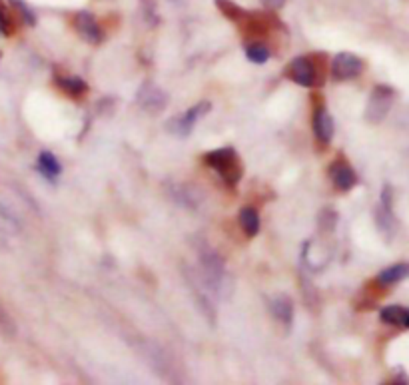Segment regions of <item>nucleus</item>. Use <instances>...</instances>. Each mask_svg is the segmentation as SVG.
<instances>
[{"label": "nucleus", "instance_id": "1", "mask_svg": "<svg viewBox=\"0 0 409 385\" xmlns=\"http://www.w3.org/2000/svg\"><path fill=\"white\" fill-rule=\"evenodd\" d=\"M206 164L214 168L228 186L238 184L240 178H242V172H244L238 154L232 150V148H220V150L208 152L206 154Z\"/></svg>", "mask_w": 409, "mask_h": 385}, {"label": "nucleus", "instance_id": "2", "mask_svg": "<svg viewBox=\"0 0 409 385\" xmlns=\"http://www.w3.org/2000/svg\"><path fill=\"white\" fill-rule=\"evenodd\" d=\"M200 264H202V274H204V284L218 289L226 278L224 260L208 244H202L200 246Z\"/></svg>", "mask_w": 409, "mask_h": 385}, {"label": "nucleus", "instance_id": "3", "mask_svg": "<svg viewBox=\"0 0 409 385\" xmlns=\"http://www.w3.org/2000/svg\"><path fill=\"white\" fill-rule=\"evenodd\" d=\"M393 100H395L393 88H390V86H376L374 92H372V96H369L367 108H365V118H367V122L379 124L383 118L390 114Z\"/></svg>", "mask_w": 409, "mask_h": 385}, {"label": "nucleus", "instance_id": "4", "mask_svg": "<svg viewBox=\"0 0 409 385\" xmlns=\"http://www.w3.org/2000/svg\"><path fill=\"white\" fill-rule=\"evenodd\" d=\"M295 84L299 86H315V84L322 82V76L317 74V66L313 64V58L310 56H299V58H294L288 66V72H286Z\"/></svg>", "mask_w": 409, "mask_h": 385}, {"label": "nucleus", "instance_id": "5", "mask_svg": "<svg viewBox=\"0 0 409 385\" xmlns=\"http://www.w3.org/2000/svg\"><path fill=\"white\" fill-rule=\"evenodd\" d=\"M361 72H363V60L356 54L342 52L331 60V74L336 80H351L358 78Z\"/></svg>", "mask_w": 409, "mask_h": 385}, {"label": "nucleus", "instance_id": "6", "mask_svg": "<svg viewBox=\"0 0 409 385\" xmlns=\"http://www.w3.org/2000/svg\"><path fill=\"white\" fill-rule=\"evenodd\" d=\"M208 110H210V102H200V104H196L194 108L186 110L182 116L174 118V120H170V122H168L170 132H174V134H178V136H188L190 132H192V128L196 126L198 120L204 116Z\"/></svg>", "mask_w": 409, "mask_h": 385}, {"label": "nucleus", "instance_id": "7", "mask_svg": "<svg viewBox=\"0 0 409 385\" xmlns=\"http://www.w3.org/2000/svg\"><path fill=\"white\" fill-rule=\"evenodd\" d=\"M74 26H76L78 34H80L86 42L98 44L100 40H102V28L98 26L96 18L92 17L90 12H86V10L78 12V15L74 17Z\"/></svg>", "mask_w": 409, "mask_h": 385}, {"label": "nucleus", "instance_id": "8", "mask_svg": "<svg viewBox=\"0 0 409 385\" xmlns=\"http://www.w3.org/2000/svg\"><path fill=\"white\" fill-rule=\"evenodd\" d=\"M166 102H168L166 94L154 84H144L138 92V104L148 112H160L164 110Z\"/></svg>", "mask_w": 409, "mask_h": 385}, {"label": "nucleus", "instance_id": "9", "mask_svg": "<svg viewBox=\"0 0 409 385\" xmlns=\"http://www.w3.org/2000/svg\"><path fill=\"white\" fill-rule=\"evenodd\" d=\"M329 174H331V180H333V186L342 192H347L351 190L354 186L358 184V174L356 170L345 164V162H336L333 166L329 168Z\"/></svg>", "mask_w": 409, "mask_h": 385}, {"label": "nucleus", "instance_id": "10", "mask_svg": "<svg viewBox=\"0 0 409 385\" xmlns=\"http://www.w3.org/2000/svg\"><path fill=\"white\" fill-rule=\"evenodd\" d=\"M313 132L320 142L327 144L333 138V120L326 112V108H317L313 114Z\"/></svg>", "mask_w": 409, "mask_h": 385}, {"label": "nucleus", "instance_id": "11", "mask_svg": "<svg viewBox=\"0 0 409 385\" xmlns=\"http://www.w3.org/2000/svg\"><path fill=\"white\" fill-rule=\"evenodd\" d=\"M270 307H272L274 318L278 319L279 323L292 325V321H294V303H292V300H290L288 296H278V298H274L272 303H270Z\"/></svg>", "mask_w": 409, "mask_h": 385}, {"label": "nucleus", "instance_id": "12", "mask_svg": "<svg viewBox=\"0 0 409 385\" xmlns=\"http://www.w3.org/2000/svg\"><path fill=\"white\" fill-rule=\"evenodd\" d=\"M381 321L395 328H409V310L401 305H388L381 310Z\"/></svg>", "mask_w": 409, "mask_h": 385}, {"label": "nucleus", "instance_id": "13", "mask_svg": "<svg viewBox=\"0 0 409 385\" xmlns=\"http://www.w3.org/2000/svg\"><path fill=\"white\" fill-rule=\"evenodd\" d=\"M38 170H40V174H42L44 178H49V180L54 182V180L60 176L62 166H60V162L56 160V156H54V154H50V152H42V154L38 156Z\"/></svg>", "mask_w": 409, "mask_h": 385}, {"label": "nucleus", "instance_id": "14", "mask_svg": "<svg viewBox=\"0 0 409 385\" xmlns=\"http://www.w3.org/2000/svg\"><path fill=\"white\" fill-rule=\"evenodd\" d=\"M240 226L244 230V234L247 238H254V235L260 232V214L256 208L252 206H245L244 210L240 212Z\"/></svg>", "mask_w": 409, "mask_h": 385}, {"label": "nucleus", "instance_id": "15", "mask_svg": "<svg viewBox=\"0 0 409 385\" xmlns=\"http://www.w3.org/2000/svg\"><path fill=\"white\" fill-rule=\"evenodd\" d=\"M409 276V264H395V266H390V268H385L381 274H379V282L383 285H392L397 284V282H401L403 278H408Z\"/></svg>", "mask_w": 409, "mask_h": 385}, {"label": "nucleus", "instance_id": "16", "mask_svg": "<svg viewBox=\"0 0 409 385\" xmlns=\"http://www.w3.org/2000/svg\"><path fill=\"white\" fill-rule=\"evenodd\" d=\"M58 86L64 90L66 94H70V96H82L86 90H88V86H86V82L82 80V78H78V76H60L58 78Z\"/></svg>", "mask_w": 409, "mask_h": 385}, {"label": "nucleus", "instance_id": "17", "mask_svg": "<svg viewBox=\"0 0 409 385\" xmlns=\"http://www.w3.org/2000/svg\"><path fill=\"white\" fill-rule=\"evenodd\" d=\"M245 56L247 60H252L254 64H263L270 58V48L262 44V42H254L245 48Z\"/></svg>", "mask_w": 409, "mask_h": 385}, {"label": "nucleus", "instance_id": "18", "mask_svg": "<svg viewBox=\"0 0 409 385\" xmlns=\"http://www.w3.org/2000/svg\"><path fill=\"white\" fill-rule=\"evenodd\" d=\"M0 330L4 332V334L12 335L15 334V323H12V319H10V316L4 312V307L0 305Z\"/></svg>", "mask_w": 409, "mask_h": 385}, {"label": "nucleus", "instance_id": "19", "mask_svg": "<svg viewBox=\"0 0 409 385\" xmlns=\"http://www.w3.org/2000/svg\"><path fill=\"white\" fill-rule=\"evenodd\" d=\"M12 4L17 6V8H18V10H20V12H22V18H24V20H26L28 24H34L33 10H31V8H28V6H26L24 2H20V0H12Z\"/></svg>", "mask_w": 409, "mask_h": 385}, {"label": "nucleus", "instance_id": "20", "mask_svg": "<svg viewBox=\"0 0 409 385\" xmlns=\"http://www.w3.org/2000/svg\"><path fill=\"white\" fill-rule=\"evenodd\" d=\"M266 4L272 6V8H279V6L284 4V0H266Z\"/></svg>", "mask_w": 409, "mask_h": 385}, {"label": "nucleus", "instance_id": "21", "mask_svg": "<svg viewBox=\"0 0 409 385\" xmlns=\"http://www.w3.org/2000/svg\"><path fill=\"white\" fill-rule=\"evenodd\" d=\"M0 33H2V15H0Z\"/></svg>", "mask_w": 409, "mask_h": 385}]
</instances>
